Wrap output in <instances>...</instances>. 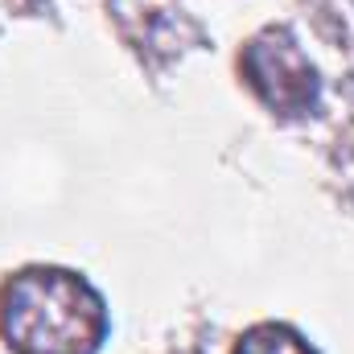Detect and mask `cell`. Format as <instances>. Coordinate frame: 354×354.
I'll return each instance as SVG.
<instances>
[{
    "mask_svg": "<svg viewBox=\"0 0 354 354\" xmlns=\"http://www.w3.org/2000/svg\"><path fill=\"white\" fill-rule=\"evenodd\" d=\"M231 354H317L301 330L284 326V322H260L252 330H243L235 338V351Z\"/></svg>",
    "mask_w": 354,
    "mask_h": 354,
    "instance_id": "3",
    "label": "cell"
},
{
    "mask_svg": "<svg viewBox=\"0 0 354 354\" xmlns=\"http://www.w3.org/2000/svg\"><path fill=\"white\" fill-rule=\"evenodd\" d=\"M239 75L272 115H288V120L309 115L322 95L313 62L305 58V50L284 25H268L248 37V46L239 50Z\"/></svg>",
    "mask_w": 354,
    "mask_h": 354,
    "instance_id": "2",
    "label": "cell"
},
{
    "mask_svg": "<svg viewBox=\"0 0 354 354\" xmlns=\"http://www.w3.org/2000/svg\"><path fill=\"white\" fill-rule=\"evenodd\" d=\"M0 334L12 354H99L107 305L87 276L29 264L0 284Z\"/></svg>",
    "mask_w": 354,
    "mask_h": 354,
    "instance_id": "1",
    "label": "cell"
}]
</instances>
